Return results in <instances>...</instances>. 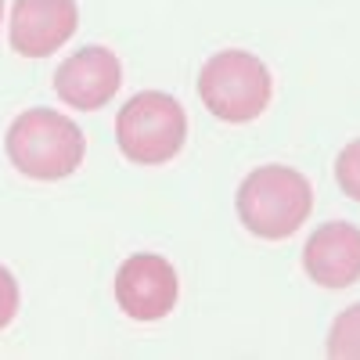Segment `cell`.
I'll return each instance as SVG.
<instances>
[{"instance_id": "6da1fadb", "label": "cell", "mask_w": 360, "mask_h": 360, "mask_svg": "<svg viewBox=\"0 0 360 360\" xmlns=\"http://www.w3.org/2000/svg\"><path fill=\"white\" fill-rule=\"evenodd\" d=\"M238 220L263 242H285L307 224L314 209L310 180L292 166H259L238 188Z\"/></svg>"}, {"instance_id": "7a4b0ae2", "label": "cell", "mask_w": 360, "mask_h": 360, "mask_svg": "<svg viewBox=\"0 0 360 360\" xmlns=\"http://www.w3.org/2000/svg\"><path fill=\"white\" fill-rule=\"evenodd\" d=\"M4 148L22 176L65 180L83 166L86 137L69 115L54 108H29L8 127Z\"/></svg>"}, {"instance_id": "3957f363", "label": "cell", "mask_w": 360, "mask_h": 360, "mask_svg": "<svg viewBox=\"0 0 360 360\" xmlns=\"http://www.w3.org/2000/svg\"><path fill=\"white\" fill-rule=\"evenodd\" d=\"M119 152L137 166H162L188 141V115L173 94L162 90H141L134 94L115 119Z\"/></svg>"}, {"instance_id": "277c9868", "label": "cell", "mask_w": 360, "mask_h": 360, "mask_svg": "<svg viewBox=\"0 0 360 360\" xmlns=\"http://www.w3.org/2000/svg\"><path fill=\"white\" fill-rule=\"evenodd\" d=\"M198 98L224 123H252L274 98V79L256 54L217 51L198 72Z\"/></svg>"}, {"instance_id": "5b68a950", "label": "cell", "mask_w": 360, "mask_h": 360, "mask_svg": "<svg viewBox=\"0 0 360 360\" xmlns=\"http://www.w3.org/2000/svg\"><path fill=\"white\" fill-rule=\"evenodd\" d=\"M176 270L166 256L159 252H134L115 270V303L130 321L152 324L169 317L176 307Z\"/></svg>"}, {"instance_id": "8992f818", "label": "cell", "mask_w": 360, "mask_h": 360, "mask_svg": "<svg viewBox=\"0 0 360 360\" xmlns=\"http://www.w3.org/2000/svg\"><path fill=\"white\" fill-rule=\"evenodd\" d=\"M119 86H123V65H119V58L108 47H98V44L69 54L54 72L58 98L79 112L105 108Z\"/></svg>"}, {"instance_id": "52a82bcc", "label": "cell", "mask_w": 360, "mask_h": 360, "mask_svg": "<svg viewBox=\"0 0 360 360\" xmlns=\"http://www.w3.org/2000/svg\"><path fill=\"white\" fill-rule=\"evenodd\" d=\"M79 25L76 0H15L11 8V47L22 58H47Z\"/></svg>"}, {"instance_id": "ba28073f", "label": "cell", "mask_w": 360, "mask_h": 360, "mask_svg": "<svg viewBox=\"0 0 360 360\" xmlns=\"http://www.w3.org/2000/svg\"><path fill=\"white\" fill-rule=\"evenodd\" d=\"M303 266L321 288H349L360 281V227L321 224L303 245Z\"/></svg>"}, {"instance_id": "9c48e42d", "label": "cell", "mask_w": 360, "mask_h": 360, "mask_svg": "<svg viewBox=\"0 0 360 360\" xmlns=\"http://www.w3.org/2000/svg\"><path fill=\"white\" fill-rule=\"evenodd\" d=\"M328 356L335 360H360V303L342 310L328 332Z\"/></svg>"}, {"instance_id": "30bf717a", "label": "cell", "mask_w": 360, "mask_h": 360, "mask_svg": "<svg viewBox=\"0 0 360 360\" xmlns=\"http://www.w3.org/2000/svg\"><path fill=\"white\" fill-rule=\"evenodd\" d=\"M335 180H339V188L353 202H360V141L346 144L342 152H339V159H335Z\"/></svg>"}, {"instance_id": "8fae6325", "label": "cell", "mask_w": 360, "mask_h": 360, "mask_svg": "<svg viewBox=\"0 0 360 360\" xmlns=\"http://www.w3.org/2000/svg\"><path fill=\"white\" fill-rule=\"evenodd\" d=\"M18 314V281L8 266H0V332L15 321Z\"/></svg>"}, {"instance_id": "7c38bea8", "label": "cell", "mask_w": 360, "mask_h": 360, "mask_svg": "<svg viewBox=\"0 0 360 360\" xmlns=\"http://www.w3.org/2000/svg\"><path fill=\"white\" fill-rule=\"evenodd\" d=\"M0 22H4V0H0Z\"/></svg>"}]
</instances>
